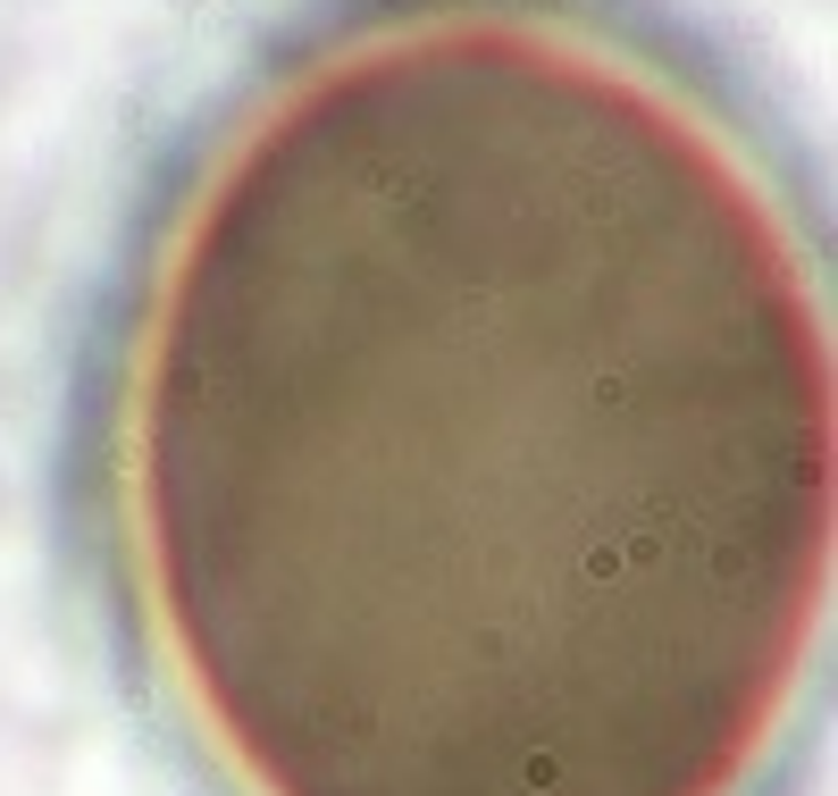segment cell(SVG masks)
Returning <instances> with one entry per match:
<instances>
[{"label":"cell","instance_id":"1","mask_svg":"<svg viewBox=\"0 0 838 796\" xmlns=\"http://www.w3.org/2000/svg\"><path fill=\"white\" fill-rule=\"evenodd\" d=\"M101 487L227 796H755L838 553L797 176L637 0H319L152 202Z\"/></svg>","mask_w":838,"mask_h":796}]
</instances>
